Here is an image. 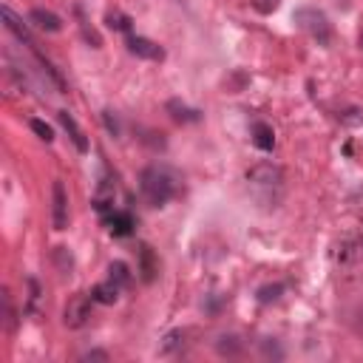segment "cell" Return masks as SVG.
Instances as JSON below:
<instances>
[{"mask_svg":"<svg viewBox=\"0 0 363 363\" xmlns=\"http://www.w3.org/2000/svg\"><path fill=\"white\" fill-rule=\"evenodd\" d=\"M54 264H57V269L63 272H71V267H74V258H71V253H68V247H57L54 250Z\"/></svg>","mask_w":363,"mask_h":363,"instance_id":"cell-19","label":"cell"},{"mask_svg":"<svg viewBox=\"0 0 363 363\" xmlns=\"http://www.w3.org/2000/svg\"><path fill=\"white\" fill-rule=\"evenodd\" d=\"M52 224L54 230H66L68 227V191L60 179H54L52 185Z\"/></svg>","mask_w":363,"mask_h":363,"instance_id":"cell-6","label":"cell"},{"mask_svg":"<svg viewBox=\"0 0 363 363\" xmlns=\"http://www.w3.org/2000/svg\"><path fill=\"white\" fill-rule=\"evenodd\" d=\"M105 20H108V26L117 29V31H131V17L122 15V12H111Z\"/></svg>","mask_w":363,"mask_h":363,"instance_id":"cell-22","label":"cell"},{"mask_svg":"<svg viewBox=\"0 0 363 363\" xmlns=\"http://www.w3.org/2000/svg\"><path fill=\"white\" fill-rule=\"evenodd\" d=\"M140 191L151 207H165L176 196V176L168 168L151 165L140 173Z\"/></svg>","mask_w":363,"mask_h":363,"instance_id":"cell-1","label":"cell"},{"mask_svg":"<svg viewBox=\"0 0 363 363\" xmlns=\"http://www.w3.org/2000/svg\"><path fill=\"white\" fill-rule=\"evenodd\" d=\"M97 301L91 298V295H77L68 301L66 312H63V324L68 329H82L88 324V318H91V306H94Z\"/></svg>","mask_w":363,"mask_h":363,"instance_id":"cell-5","label":"cell"},{"mask_svg":"<svg viewBox=\"0 0 363 363\" xmlns=\"http://www.w3.org/2000/svg\"><path fill=\"white\" fill-rule=\"evenodd\" d=\"M119 290H122V287H119L117 281L108 279V281H103V284H97L94 290H91V298H94L97 304H105V306H108V304H117Z\"/></svg>","mask_w":363,"mask_h":363,"instance_id":"cell-14","label":"cell"},{"mask_svg":"<svg viewBox=\"0 0 363 363\" xmlns=\"http://www.w3.org/2000/svg\"><path fill=\"white\" fill-rule=\"evenodd\" d=\"M103 224L111 230V236H117V239L131 236L133 227H136V221H133V216H131L128 210H111V213H105V216H103Z\"/></svg>","mask_w":363,"mask_h":363,"instance_id":"cell-7","label":"cell"},{"mask_svg":"<svg viewBox=\"0 0 363 363\" xmlns=\"http://www.w3.org/2000/svg\"><path fill=\"white\" fill-rule=\"evenodd\" d=\"M0 17H3V26L20 40V43H26L29 45V49H34V40H31V31H29V26L9 9V6H3V9H0Z\"/></svg>","mask_w":363,"mask_h":363,"instance_id":"cell-9","label":"cell"},{"mask_svg":"<svg viewBox=\"0 0 363 363\" xmlns=\"http://www.w3.org/2000/svg\"><path fill=\"white\" fill-rule=\"evenodd\" d=\"M168 111H170L173 119H179V122H199V111H191L188 105H182V103H176V100L168 103Z\"/></svg>","mask_w":363,"mask_h":363,"instance_id":"cell-16","label":"cell"},{"mask_svg":"<svg viewBox=\"0 0 363 363\" xmlns=\"http://www.w3.org/2000/svg\"><path fill=\"white\" fill-rule=\"evenodd\" d=\"M82 360H108V352H88L82 355Z\"/></svg>","mask_w":363,"mask_h":363,"instance_id":"cell-27","label":"cell"},{"mask_svg":"<svg viewBox=\"0 0 363 363\" xmlns=\"http://www.w3.org/2000/svg\"><path fill=\"white\" fill-rule=\"evenodd\" d=\"M284 292V287L281 284H267V287H261L258 290V301L261 304H269V301H279V295Z\"/></svg>","mask_w":363,"mask_h":363,"instance_id":"cell-21","label":"cell"},{"mask_svg":"<svg viewBox=\"0 0 363 363\" xmlns=\"http://www.w3.org/2000/svg\"><path fill=\"white\" fill-rule=\"evenodd\" d=\"M128 52L136 54V57H142V60H165V49L159 43L148 40V37H128Z\"/></svg>","mask_w":363,"mask_h":363,"instance_id":"cell-8","label":"cell"},{"mask_svg":"<svg viewBox=\"0 0 363 363\" xmlns=\"http://www.w3.org/2000/svg\"><path fill=\"white\" fill-rule=\"evenodd\" d=\"M57 119H60V125L66 128V133L71 136V142H74V148L80 151V154H88V140H85V133H82V128L77 125V119L68 114V111H60L57 114Z\"/></svg>","mask_w":363,"mask_h":363,"instance_id":"cell-10","label":"cell"},{"mask_svg":"<svg viewBox=\"0 0 363 363\" xmlns=\"http://www.w3.org/2000/svg\"><path fill=\"white\" fill-rule=\"evenodd\" d=\"M29 20H31L40 31H49V34H57V31L63 29V20H60L54 12H49V9H40V6L29 12Z\"/></svg>","mask_w":363,"mask_h":363,"instance_id":"cell-11","label":"cell"},{"mask_svg":"<svg viewBox=\"0 0 363 363\" xmlns=\"http://www.w3.org/2000/svg\"><path fill=\"white\" fill-rule=\"evenodd\" d=\"M103 119H105V128H108L114 136H119V125H117V119L111 117V111H105V114H103Z\"/></svg>","mask_w":363,"mask_h":363,"instance_id":"cell-26","label":"cell"},{"mask_svg":"<svg viewBox=\"0 0 363 363\" xmlns=\"http://www.w3.org/2000/svg\"><path fill=\"white\" fill-rule=\"evenodd\" d=\"M108 272H111V281H117L119 287H128L131 284V267L125 264V261H114L111 267H108Z\"/></svg>","mask_w":363,"mask_h":363,"instance_id":"cell-17","label":"cell"},{"mask_svg":"<svg viewBox=\"0 0 363 363\" xmlns=\"http://www.w3.org/2000/svg\"><path fill=\"white\" fill-rule=\"evenodd\" d=\"M182 341H185V335H182L179 329H173V332H168V335H165V343H162V352H165V355H170V352H176V349L182 346Z\"/></svg>","mask_w":363,"mask_h":363,"instance_id":"cell-23","label":"cell"},{"mask_svg":"<svg viewBox=\"0 0 363 363\" xmlns=\"http://www.w3.org/2000/svg\"><path fill=\"white\" fill-rule=\"evenodd\" d=\"M3 318H6V332H15V327H17V312H15V304H12L9 290H3Z\"/></svg>","mask_w":363,"mask_h":363,"instance_id":"cell-18","label":"cell"},{"mask_svg":"<svg viewBox=\"0 0 363 363\" xmlns=\"http://www.w3.org/2000/svg\"><path fill=\"white\" fill-rule=\"evenodd\" d=\"M264 355H267V357H279V360L284 357L281 346H279V343H269V341H264Z\"/></svg>","mask_w":363,"mask_h":363,"instance_id":"cell-25","label":"cell"},{"mask_svg":"<svg viewBox=\"0 0 363 363\" xmlns=\"http://www.w3.org/2000/svg\"><path fill=\"white\" fill-rule=\"evenodd\" d=\"M357 43H360V52H363V31H360V40H357Z\"/></svg>","mask_w":363,"mask_h":363,"instance_id":"cell-28","label":"cell"},{"mask_svg":"<svg viewBox=\"0 0 363 363\" xmlns=\"http://www.w3.org/2000/svg\"><path fill=\"white\" fill-rule=\"evenodd\" d=\"M335 261L338 264H357L363 261V227H357V230L346 233L338 244H335Z\"/></svg>","mask_w":363,"mask_h":363,"instance_id":"cell-4","label":"cell"},{"mask_svg":"<svg viewBox=\"0 0 363 363\" xmlns=\"http://www.w3.org/2000/svg\"><path fill=\"white\" fill-rule=\"evenodd\" d=\"M140 272H142V281L151 284L156 279V272H159V261L154 255V250L148 244H140Z\"/></svg>","mask_w":363,"mask_h":363,"instance_id":"cell-12","label":"cell"},{"mask_svg":"<svg viewBox=\"0 0 363 363\" xmlns=\"http://www.w3.org/2000/svg\"><path fill=\"white\" fill-rule=\"evenodd\" d=\"M247 182L253 185V191L255 193H272L276 191L279 196H281V191H284V170L279 168V165H269V162H261V165H255V168H250L247 170Z\"/></svg>","mask_w":363,"mask_h":363,"instance_id":"cell-3","label":"cell"},{"mask_svg":"<svg viewBox=\"0 0 363 363\" xmlns=\"http://www.w3.org/2000/svg\"><path fill=\"white\" fill-rule=\"evenodd\" d=\"M253 145L258 151H272L276 148V131H272L267 122H255L253 125Z\"/></svg>","mask_w":363,"mask_h":363,"instance_id":"cell-13","label":"cell"},{"mask_svg":"<svg viewBox=\"0 0 363 363\" xmlns=\"http://www.w3.org/2000/svg\"><path fill=\"white\" fill-rule=\"evenodd\" d=\"M242 349H244V343L239 341V335H221L216 341V352L224 357H236V355H242Z\"/></svg>","mask_w":363,"mask_h":363,"instance_id":"cell-15","label":"cell"},{"mask_svg":"<svg viewBox=\"0 0 363 363\" xmlns=\"http://www.w3.org/2000/svg\"><path fill=\"white\" fill-rule=\"evenodd\" d=\"M292 20H295L298 29H304L318 45H329V43H332V26H329V20H327L324 12H318V9H312V6H301V9H295Z\"/></svg>","mask_w":363,"mask_h":363,"instance_id":"cell-2","label":"cell"},{"mask_svg":"<svg viewBox=\"0 0 363 363\" xmlns=\"http://www.w3.org/2000/svg\"><path fill=\"white\" fill-rule=\"evenodd\" d=\"M29 125H31V131L40 136L43 142H52V140H54V131H52V125H49V122H43V119H31Z\"/></svg>","mask_w":363,"mask_h":363,"instance_id":"cell-20","label":"cell"},{"mask_svg":"<svg viewBox=\"0 0 363 363\" xmlns=\"http://www.w3.org/2000/svg\"><path fill=\"white\" fill-rule=\"evenodd\" d=\"M250 3H253V9H255L258 15H272V12L279 9L281 0H250Z\"/></svg>","mask_w":363,"mask_h":363,"instance_id":"cell-24","label":"cell"}]
</instances>
